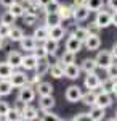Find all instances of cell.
<instances>
[{
  "label": "cell",
  "mask_w": 117,
  "mask_h": 121,
  "mask_svg": "<svg viewBox=\"0 0 117 121\" xmlns=\"http://www.w3.org/2000/svg\"><path fill=\"white\" fill-rule=\"evenodd\" d=\"M32 37L35 39L37 42H43L45 39H48V28L47 26H39V28H35Z\"/></svg>",
  "instance_id": "4316f807"
},
{
  "label": "cell",
  "mask_w": 117,
  "mask_h": 121,
  "mask_svg": "<svg viewBox=\"0 0 117 121\" xmlns=\"http://www.w3.org/2000/svg\"><path fill=\"white\" fill-rule=\"evenodd\" d=\"M23 2H24V3H27V2H32V0H23Z\"/></svg>",
  "instance_id": "680465c9"
},
{
  "label": "cell",
  "mask_w": 117,
  "mask_h": 121,
  "mask_svg": "<svg viewBox=\"0 0 117 121\" xmlns=\"http://www.w3.org/2000/svg\"><path fill=\"white\" fill-rule=\"evenodd\" d=\"M75 61V53L74 52H69V50H66L63 55H61V58H59V63L61 65H69V63H74Z\"/></svg>",
  "instance_id": "836d02e7"
},
{
  "label": "cell",
  "mask_w": 117,
  "mask_h": 121,
  "mask_svg": "<svg viewBox=\"0 0 117 121\" xmlns=\"http://www.w3.org/2000/svg\"><path fill=\"white\" fill-rule=\"evenodd\" d=\"M43 48L47 50V53L48 55H56V52H58V48H59V44H58V40H53V39H45L43 40Z\"/></svg>",
  "instance_id": "44dd1931"
},
{
  "label": "cell",
  "mask_w": 117,
  "mask_h": 121,
  "mask_svg": "<svg viewBox=\"0 0 117 121\" xmlns=\"http://www.w3.org/2000/svg\"><path fill=\"white\" fill-rule=\"evenodd\" d=\"M96 61H95V58H85V60H82L80 63V71H85V73H93V71H96Z\"/></svg>",
  "instance_id": "7402d4cb"
},
{
  "label": "cell",
  "mask_w": 117,
  "mask_h": 121,
  "mask_svg": "<svg viewBox=\"0 0 117 121\" xmlns=\"http://www.w3.org/2000/svg\"><path fill=\"white\" fill-rule=\"evenodd\" d=\"M13 91V86L10 82V79H0V97H7Z\"/></svg>",
  "instance_id": "83f0119b"
},
{
  "label": "cell",
  "mask_w": 117,
  "mask_h": 121,
  "mask_svg": "<svg viewBox=\"0 0 117 121\" xmlns=\"http://www.w3.org/2000/svg\"><path fill=\"white\" fill-rule=\"evenodd\" d=\"M32 53L37 56V58H45V56H48V53H47V50L43 48V47H39L37 45L34 50H32Z\"/></svg>",
  "instance_id": "b9f144b4"
},
{
  "label": "cell",
  "mask_w": 117,
  "mask_h": 121,
  "mask_svg": "<svg viewBox=\"0 0 117 121\" xmlns=\"http://www.w3.org/2000/svg\"><path fill=\"white\" fill-rule=\"evenodd\" d=\"M59 2L58 0H50L47 5H43L42 7V10H43V13H56L58 11V8H59Z\"/></svg>",
  "instance_id": "d6a6232c"
},
{
  "label": "cell",
  "mask_w": 117,
  "mask_h": 121,
  "mask_svg": "<svg viewBox=\"0 0 117 121\" xmlns=\"http://www.w3.org/2000/svg\"><path fill=\"white\" fill-rule=\"evenodd\" d=\"M15 2H16V0H0V5H2V7H5V8H10Z\"/></svg>",
  "instance_id": "681fc988"
},
{
  "label": "cell",
  "mask_w": 117,
  "mask_h": 121,
  "mask_svg": "<svg viewBox=\"0 0 117 121\" xmlns=\"http://www.w3.org/2000/svg\"><path fill=\"white\" fill-rule=\"evenodd\" d=\"M37 45H39V42H37L32 36H23V39L19 40L21 50H26V52H32Z\"/></svg>",
  "instance_id": "7c38bea8"
},
{
  "label": "cell",
  "mask_w": 117,
  "mask_h": 121,
  "mask_svg": "<svg viewBox=\"0 0 117 121\" xmlns=\"http://www.w3.org/2000/svg\"><path fill=\"white\" fill-rule=\"evenodd\" d=\"M13 71H15V68L11 65H8L7 61L0 63V79H8L10 76L13 74Z\"/></svg>",
  "instance_id": "f1b7e54d"
},
{
  "label": "cell",
  "mask_w": 117,
  "mask_h": 121,
  "mask_svg": "<svg viewBox=\"0 0 117 121\" xmlns=\"http://www.w3.org/2000/svg\"><path fill=\"white\" fill-rule=\"evenodd\" d=\"M82 89L79 87V86H69L67 89H66V94H64V97H66V100L71 103H77L80 102L82 99Z\"/></svg>",
  "instance_id": "3957f363"
},
{
  "label": "cell",
  "mask_w": 117,
  "mask_h": 121,
  "mask_svg": "<svg viewBox=\"0 0 117 121\" xmlns=\"http://www.w3.org/2000/svg\"><path fill=\"white\" fill-rule=\"evenodd\" d=\"M10 82L13 87H21V86H24L26 84V73H21V71H13V74L8 78Z\"/></svg>",
  "instance_id": "e0dca14e"
},
{
  "label": "cell",
  "mask_w": 117,
  "mask_h": 121,
  "mask_svg": "<svg viewBox=\"0 0 117 121\" xmlns=\"http://www.w3.org/2000/svg\"><path fill=\"white\" fill-rule=\"evenodd\" d=\"M39 118V112H37L35 107H32V105H29L26 103V107H24V110L21 113V120H26V121H32V120H37Z\"/></svg>",
  "instance_id": "9a60e30c"
},
{
  "label": "cell",
  "mask_w": 117,
  "mask_h": 121,
  "mask_svg": "<svg viewBox=\"0 0 117 121\" xmlns=\"http://www.w3.org/2000/svg\"><path fill=\"white\" fill-rule=\"evenodd\" d=\"M114 120H117V110H116V118H114Z\"/></svg>",
  "instance_id": "91938a15"
},
{
  "label": "cell",
  "mask_w": 117,
  "mask_h": 121,
  "mask_svg": "<svg viewBox=\"0 0 117 121\" xmlns=\"http://www.w3.org/2000/svg\"><path fill=\"white\" fill-rule=\"evenodd\" d=\"M48 73H50L51 78H55V79L64 78V69H63V65H61V63H53V65H50Z\"/></svg>",
  "instance_id": "d4e9b609"
},
{
  "label": "cell",
  "mask_w": 117,
  "mask_h": 121,
  "mask_svg": "<svg viewBox=\"0 0 117 121\" xmlns=\"http://www.w3.org/2000/svg\"><path fill=\"white\" fill-rule=\"evenodd\" d=\"M34 89H35V94H39V97H40V95H51V94H53V86L50 82H47V81L37 82L35 86H34Z\"/></svg>",
  "instance_id": "5bb4252c"
},
{
  "label": "cell",
  "mask_w": 117,
  "mask_h": 121,
  "mask_svg": "<svg viewBox=\"0 0 117 121\" xmlns=\"http://www.w3.org/2000/svg\"><path fill=\"white\" fill-rule=\"evenodd\" d=\"M108 7L112 10V11L117 10V0H108Z\"/></svg>",
  "instance_id": "816d5d0a"
},
{
  "label": "cell",
  "mask_w": 117,
  "mask_h": 121,
  "mask_svg": "<svg viewBox=\"0 0 117 121\" xmlns=\"http://www.w3.org/2000/svg\"><path fill=\"white\" fill-rule=\"evenodd\" d=\"M42 120H55V121H59L61 116H58L56 113H51V110H43V116Z\"/></svg>",
  "instance_id": "60d3db41"
},
{
  "label": "cell",
  "mask_w": 117,
  "mask_h": 121,
  "mask_svg": "<svg viewBox=\"0 0 117 121\" xmlns=\"http://www.w3.org/2000/svg\"><path fill=\"white\" fill-rule=\"evenodd\" d=\"M87 29H88V32H90V34H99V26L95 23V21L90 23V26H88Z\"/></svg>",
  "instance_id": "bcb514c9"
},
{
  "label": "cell",
  "mask_w": 117,
  "mask_h": 121,
  "mask_svg": "<svg viewBox=\"0 0 117 121\" xmlns=\"http://www.w3.org/2000/svg\"><path fill=\"white\" fill-rule=\"evenodd\" d=\"M72 120L74 121H83V120H90V118H88V113H77V115L72 116Z\"/></svg>",
  "instance_id": "c3c4849f"
},
{
  "label": "cell",
  "mask_w": 117,
  "mask_h": 121,
  "mask_svg": "<svg viewBox=\"0 0 117 121\" xmlns=\"http://www.w3.org/2000/svg\"><path fill=\"white\" fill-rule=\"evenodd\" d=\"M3 47H7V42H5V39H2V37H0V50H2Z\"/></svg>",
  "instance_id": "9f6ffc18"
},
{
  "label": "cell",
  "mask_w": 117,
  "mask_h": 121,
  "mask_svg": "<svg viewBox=\"0 0 117 121\" xmlns=\"http://www.w3.org/2000/svg\"><path fill=\"white\" fill-rule=\"evenodd\" d=\"M50 60H48V56L45 58H37V63H35V68H34V71H35V74L39 76H45L48 73V68H50Z\"/></svg>",
  "instance_id": "9c48e42d"
},
{
  "label": "cell",
  "mask_w": 117,
  "mask_h": 121,
  "mask_svg": "<svg viewBox=\"0 0 117 121\" xmlns=\"http://www.w3.org/2000/svg\"><path fill=\"white\" fill-rule=\"evenodd\" d=\"M39 19V15H34V13H24L23 15V23L26 26H34Z\"/></svg>",
  "instance_id": "8d00e7d4"
},
{
  "label": "cell",
  "mask_w": 117,
  "mask_h": 121,
  "mask_svg": "<svg viewBox=\"0 0 117 121\" xmlns=\"http://www.w3.org/2000/svg\"><path fill=\"white\" fill-rule=\"evenodd\" d=\"M3 120H7V121H18V120H21V113H18L15 108H10L8 112H7V115L3 116Z\"/></svg>",
  "instance_id": "74e56055"
},
{
  "label": "cell",
  "mask_w": 117,
  "mask_h": 121,
  "mask_svg": "<svg viewBox=\"0 0 117 121\" xmlns=\"http://www.w3.org/2000/svg\"><path fill=\"white\" fill-rule=\"evenodd\" d=\"M99 82H101L99 76L93 71V73H87L85 81H83V86H85V89H88V91H95V89L99 87Z\"/></svg>",
  "instance_id": "5b68a950"
},
{
  "label": "cell",
  "mask_w": 117,
  "mask_h": 121,
  "mask_svg": "<svg viewBox=\"0 0 117 121\" xmlns=\"http://www.w3.org/2000/svg\"><path fill=\"white\" fill-rule=\"evenodd\" d=\"M95 105H98V107H103V108H108V107H111V105H112V94L101 91L99 94H96Z\"/></svg>",
  "instance_id": "8992f818"
},
{
  "label": "cell",
  "mask_w": 117,
  "mask_h": 121,
  "mask_svg": "<svg viewBox=\"0 0 117 121\" xmlns=\"http://www.w3.org/2000/svg\"><path fill=\"white\" fill-rule=\"evenodd\" d=\"M111 24L117 28V10H114V11L111 13Z\"/></svg>",
  "instance_id": "f907efd6"
},
{
  "label": "cell",
  "mask_w": 117,
  "mask_h": 121,
  "mask_svg": "<svg viewBox=\"0 0 117 121\" xmlns=\"http://www.w3.org/2000/svg\"><path fill=\"white\" fill-rule=\"evenodd\" d=\"M111 55H112V58H114V60H117V44H114V45H112V48H111Z\"/></svg>",
  "instance_id": "f5cc1de1"
},
{
  "label": "cell",
  "mask_w": 117,
  "mask_h": 121,
  "mask_svg": "<svg viewBox=\"0 0 117 121\" xmlns=\"http://www.w3.org/2000/svg\"><path fill=\"white\" fill-rule=\"evenodd\" d=\"M95 61H96V65L98 68H103V69H106L112 61H114V58L111 55V52L109 50H99L96 58H95Z\"/></svg>",
  "instance_id": "7a4b0ae2"
},
{
  "label": "cell",
  "mask_w": 117,
  "mask_h": 121,
  "mask_svg": "<svg viewBox=\"0 0 117 121\" xmlns=\"http://www.w3.org/2000/svg\"><path fill=\"white\" fill-rule=\"evenodd\" d=\"M112 94H114V95L117 97V81L114 82V89H112Z\"/></svg>",
  "instance_id": "6f0895ef"
},
{
  "label": "cell",
  "mask_w": 117,
  "mask_h": 121,
  "mask_svg": "<svg viewBox=\"0 0 117 121\" xmlns=\"http://www.w3.org/2000/svg\"><path fill=\"white\" fill-rule=\"evenodd\" d=\"M34 99H35V89H34V86L24 84V86L19 87L18 100H21V102H24V103H31V102H34Z\"/></svg>",
  "instance_id": "6da1fadb"
},
{
  "label": "cell",
  "mask_w": 117,
  "mask_h": 121,
  "mask_svg": "<svg viewBox=\"0 0 117 121\" xmlns=\"http://www.w3.org/2000/svg\"><path fill=\"white\" fill-rule=\"evenodd\" d=\"M72 10H74L72 5H59V8H58L56 13L59 15V18L63 21H67V19L72 18Z\"/></svg>",
  "instance_id": "cb8c5ba5"
},
{
  "label": "cell",
  "mask_w": 117,
  "mask_h": 121,
  "mask_svg": "<svg viewBox=\"0 0 117 121\" xmlns=\"http://www.w3.org/2000/svg\"><path fill=\"white\" fill-rule=\"evenodd\" d=\"M95 99H96V92L95 91H88L87 94H82V102L85 103L87 107H91V105H95Z\"/></svg>",
  "instance_id": "1f68e13d"
},
{
  "label": "cell",
  "mask_w": 117,
  "mask_h": 121,
  "mask_svg": "<svg viewBox=\"0 0 117 121\" xmlns=\"http://www.w3.org/2000/svg\"><path fill=\"white\" fill-rule=\"evenodd\" d=\"M21 60H23V55L19 52H16V50H10L8 55H7V63L11 65L15 69L21 66Z\"/></svg>",
  "instance_id": "ffe728a7"
},
{
  "label": "cell",
  "mask_w": 117,
  "mask_h": 121,
  "mask_svg": "<svg viewBox=\"0 0 117 121\" xmlns=\"http://www.w3.org/2000/svg\"><path fill=\"white\" fill-rule=\"evenodd\" d=\"M10 28H11V26H8V24H3V23H0V37H2V39H8Z\"/></svg>",
  "instance_id": "ee69618b"
},
{
  "label": "cell",
  "mask_w": 117,
  "mask_h": 121,
  "mask_svg": "<svg viewBox=\"0 0 117 121\" xmlns=\"http://www.w3.org/2000/svg\"><path fill=\"white\" fill-rule=\"evenodd\" d=\"M106 74H108V78H111V79H114V81H117V63H111V65L106 68Z\"/></svg>",
  "instance_id": "ab89813d"
},
{
  "label": "cell",
  "mask_w": 117,
  "mask_h": 121,
  "mask_svg": "<svg viewBox=\"0 0 117 121\" xmlns=\"http://www.w3.org/2000/svg\"><path fill=\"white\" fill-rule=\"evenodd\" d=\"M80 5H85V0H74L72 2V7H80Z\"/></svg>",
  "instance_id": "db71d44e"
},
{
  "label": "cell",
  "mask_w": 117,
  "mask_h": 121,
  "mask_svg": "<svg viewBox=\"0 0 117 121\" xmlns=\"http://www.w3.org/2000/svg\"><path fill=\"white\" fill-rule=\"evenodd\" d=\"M35 2L39 3V5H40V7H43V5H47V3H48L50 0H35Z\"/></svg>",
  "instance_id": "11a10c76"
},
{
  "label": "cell",
  "mask_w": 117,
  "mask_h": 121,
  "mask_svg": "<svg viewBox=\"0 0 117 121\" xmlns=\"http://www.w3.org/2000/svg\"><path fill=\"white\" fill-rule=\"evenodd\" d=\"M85 7L90 11H98L104 7V0H85Z\"/></svg>",
  "instance_id": "4dcf8cb0"
},
{
  "label": "cell",
  "mask_w": 117,
  "mask_h": 121,
  "mask_svg": "<svg viewBox=\"0 0 117 121\" xmlns=\"http://www.w3.org/2000/svg\"><path fill=\"white\" fill-rule=\"evenodd\" d=\"M63 69H64V76L72 79V81L74 79H79V76H80V66L75 65V61L74 63H69V65H64Z\"/></svg>",
  "instance_id": "ba28073f"
},
{
  "label": "cell",
  "mask_w": 117,
  "mask_h": 121,
  "mask_svg": "<svg viewBox=\"0 0 117 121\" xmlns=\"http://www.w3.org/2000/svg\"><path fill=\"white\" fill-rule=\"evenodd\" d=\"M88 15H90V10L87 8L85 5H80V7H74V10H72V18L75 19L77 23H80V21H85V19L88 18Z\"/></svg>",
  "instance_id": "30bf717a"
},
{
  "label": "cell",
  "mask_w": 117,
  "mask_h": 121,
  "mask_svg": "<svg viewBox=\"0 0 117 121\" xmlns=\"http://www.w3.org/2000/svg\"><path fill=\"white\" fill-rule=\"evenodd\" d=\"M83 45L87 50H98L99 45H101L99 34H88V37L83 40Z\"/></svg>",
  "instance_id": "8fae6325"
},
{
  "label": "cell",
  "mask_w": 117,
  "mask_h": 121,
  "mask_svg": "<svg viewBox=\"0 0 117 121\" xmlns=\"http://www.w3.org/2000/svg\"><path fill=\"white\" fill-rule=\"evenodd\" d=\"M40 78H42V76H39V74L26 76V84H29V86H35L37 82H40Z\"/></svg>",
  "instance_id": "7bdbcfd3"
},
{
  "label": "cell",
  "mask_w": 117,
  "mask_h": 121,
  "mask_svg": "<svg viewBox=\"0 0 117 121\" xmlns=\"http://www.w3.org/2000/svg\"><path fill=\"white\" fill-rule=\"evenodd\" d=\"M35 63H37V56L31 52L29 55H23V60H21V66L26 69V71H32L35 68Z\"/></svg>",
  "instance_id": "ac0fdd59"
},
{
  "label": "cell",
  "mask_w": 117,
  "mask_h": 121,
  "mask_svg": "<svg viewBox=\"0 0 117 121\" xmlns=\"http://www.w3.org/2000/svg\"><path fill=\"white\" fill-rule=\"evenodd\" d=\"M63 19L59 18L58 13H45V26L47 28H53V26H58L61 24Z\"/></svg>",
  "instance_id": "603a6c76"
},
{
  "label": "cell",
  "mask_w": 117,
  "mask_h": 121,
  "mask_svg": "<svg viewBox=\"0 0 117 121\" xmlns=\"http://www.w3.org/2000/svg\"><path fill=\"white\" fill-rule=\"evenodd\" d=\"M104 116H106V108L98 107V105H91L90 113H88V118L91 121H101L104 120Z\"/></svg>",
  "instance_id": "4fadbf2b"
},
{
  "label": "cell",
  "mask_w": 117,
  "mask_h": 121,
  "mask_svg": "<svg viewBox=\"0 0 117 121\" xmlns=\"http://www.w3.org/2000/svg\"><path fill=\"white\" fill-rule=\"evenodd\" d=\"M8 11L13 15V16H16V18H19V16H23L24 15V3H19V2H15L11 7L8 8Z\"/></svg>",
  "instance_id": "f546056e"
},
{
  "label": "cell",
  "mask_w": 117,
  "mask_h": 121,
  "mask_svg": "<svg viewBox=\"0 0 117 121\" xmlns=\"http://www.w3.org/2000/svg\"><path fill=\"white\" fill-rule=\"evenodd\" d=\"M24 107H26V103H24V102H21V100H18V99H16V102H15V107H13V108H15V110H16L18 113H23Z\"/></svg>",
  "instance_id": "7dc6e473"
},
{
  "label": "cell",
  "mask_w": 117,
  "mask_h": 121,
  "mask_svg": "<svg viewBox=\"0 0 117 121\" xmlns=\"http://www.w3.org/2000/svg\"><path fill=\"white\" fill-rule=\"evenodd\" d=\"M114 79H111V78H108V79H104V81H101L99 82V87H101V91H104V92H109L112 94V89H114Z\"/></svg>",
  "instance_id": "d590c367"
},
{
  "label": "cell",
  "mask_w": 117,
  "mask_h": 121,
  "mask_svg": "<svg viewBox=\"0 0 117 121\" xmlns=\"http://www.w3.org/2000/svg\"><path fill=\"white\" fill-rule=\"evenodd\" d=\"M72 34H74L75 37L79 39V40H82V42H83L85 39L88 37V34H90V32H88V29H87V28H82V26H77V28H75L74 31H72Z\"/></svg>",
  "instance_id": "e575fe53"
},
{
  "label": "cell",
  "mask_w": 117,
  "mask_h": 121,
  "mask_svg": "<svg viewBox=\"0 0 117 121\" xmlns=\"http://www.w3.org/2000/svg\"><path fill=\"white\" fill-rule=\"evenodd\" d=\"M64 34H66V28H63L61 24H58V26H53V28H48V37L53 39V40H61L64 37Z\"/></svg>",
  "instance_id": "d6986e66"
},
{
  "label": "cell",
  "mask_w": 117,
  "mask_h": 121,
  "mask_svg": "<svg viewBox=\"0 0 117 121\" xmlns=\"http://www.w3.org/2000/svg\"><path fill=\"white\" fill-rule=\"evenodd\" d=\"M15 19H16V16H13L10 11H5L2 16H0V23H3V24H8V26H11V24H15Z\"/></svg>",
  "instance_id": "f35d334b"
},
{
  "label": "cell",
  "mask_w": 117,
  "mask_h": 121,
  "mask_svg": "<svg viewBox=\"0 0 117 121\" xmlns=\"http://www.w3.org/2000/svg\"><path fill=\"white\" fill-rule=\"evenodd\" d=\"M24 36V31L21 28H16V26H11L10 28V32H8V40L11 42H19Z\"/></svg>",
  "instance_id": "484cf974"
},
{
  "label": "cell",
  "mask_w": 117,
  "mask_h": 121,
  "mask_svg": "<svg viewBox=\"0 0 117 121\" xmlns=\"http://www.w3.org/2000/svg\"><path fill=\"white\" fill-rule=\"evenodd\" d=\"M55 105H56V100H55L53 94L51 95H40V100H39V107L40 110H51Z\"/></svg>",
  "instance_id": "2e32d148"
},
{
  "label": "cell",
  "mask_w": 117,
  "mask_h": 121,
  "mask_svg": "<svg viewBox=\"0 0 117 121\" xmlns=\"http://www.w3.org/2000/svg\"><path fill=\"white\" fill-rule=\"evenodd\" d=\"M95 23L99 26V29H104V28H108V26H111V11H106L104 8L98 10Z\"/></svg>",
  "instance_id": "277c9868"
},
{
  "label": "cell",
  "mask_w": 117,
  "mask_h": 121,
  "mask_svg": "<svg viewBox=\"0 0 117 121\" xmlns=\"http://www.w3.org/2000/svg\"><path fill=\"white\" fill-rule=\"evenodd\" d=\"M82 47H83V42L79 40L74 34H71V36L67 37V40H66V50H69V52L79 53V52L82 50Z\"/></svg>",
  "instance_id": "52a82bcc"
},
{
  "label": "cell",
  "mask_w": 117,
  "mask_h": 121,
  "mask_svg": "<svg viewBox=\"0 0 117 121\" xmlns=\"http://www.w3.org/2000/svg\"><path fill=\"white\" fill-rule=\"evenodd\" d=\"M8 110H10V105L7 102H2V100H0V120H3V116L7 115Z\"/></svg>",
  "instance_id": "f6af8a7d"
}]
</instances>
